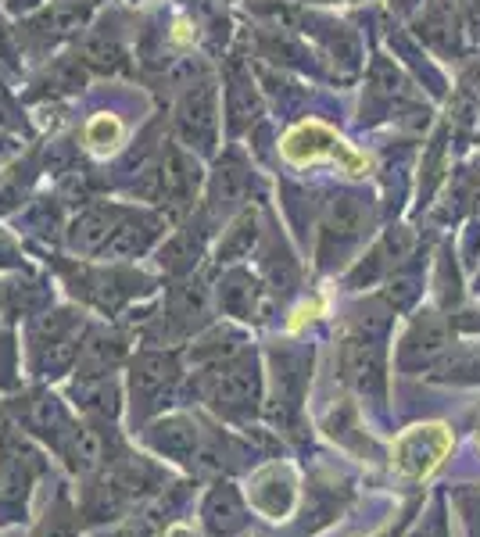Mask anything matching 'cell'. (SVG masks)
<instances>
[{
  "instance_id": "1",
  "label": "cell",
  "mask_w": 480,
  "mask_h": 537,
  "mask_svg": "<svg viewBox=\"0 0 480 537\" xmlns=\"http://www.w3.org/2000/svg\"><path fill=\"white\" fill-rule=\"evenodd\" d=\"M201 391H205V401L215 412H223L230 419H248L255 412L262 380H258L255 362L237 355L208 369L205 380H201Z\"/></svg>"
},
{
  "instance_id": "2",
  "label": "cell",
  "mask_w": 480,
  "mask_h": 537,
  "mask_svg": "<svg viewBox=\"0 0 480 537\" xmlns=\"http://www.w3.org/2000/svg\"><path fill=\"white\" fill-rule=\"evenodd\" d=\"M283 158L294 165H309V162H319V158H337L344 165V172H352V176H366L369 172V158H362L359 151L344 144L337 137L334 129L323 126V122H301L294 126L280 144Z\"/></svg>"
},
{
  "instance_id": "3",
  "label": "cell",
  "mask_w": 480,
  "mask_h": 537,
  "mask_svg": "<svg viewBox=\"0 0 480 537\" xmlns=\"http://www.w3.org/2000/svg\"><path fill=\"white\" fill-rule=\"evenodd\" d=\"M33 341H36V369H40L43 376H61L79 355L83 323H79L72 312L40 316L33 326Z\"/></svg>"
},
{
  "instance_id": "4",
  "label": "cell",
  "mask_w": 480,
  "mask_h": 537,
  "mask_svg": "<svg viewBox=\"0 0 480 537\" xmlns=\"http://www.w3.org/2000/svg\"><path fill=\"white\" fill-rule=\"evenodd\" d=\"M452 452V430L445 423H420V427L405 430L395 441V452H391V462L402 477L409 480H423L427 473L441 466V459Z\"/></svg>"
},
{
  "instance_id": "5",
  "label": "cell",
  "mask_w": 480,
  "mask_h": 537,
  "mask_svg": "<svg viewBox=\"0 0 480 537\" xmlns=\"http://www.w3.org/2000/svg\"><path fill=\"white\" fill-rule=\"evenodd\" d=\"M40 452H36L29 437L15 427L0 430V502L22 505L29 498V487L40 477Z\"/></svg>"
},
{
  "instance_id": "6",
  "label": "cell",
  "mask_w": 480,
  "mask_h": 537,
  "mask_svg": "<svg viewBox=\"0 0 480 537\" xmlns=\"http://www.w3.org/2000/svg\"><path fill=\"white\" fill-rule=\"evenodd\" d=\"M448 351V323L445 316L438 312H423L416 316V323L409 326L402 341V351H398V366L405 373H416V369H427L434 366L438 358H445Z\"/></svg>"
},
{
  "instance_id": "7",
  "label": "cell",
  "mask_w": 480,
  "mask_h": 537,
  "mask_svg": "<svg viewBox=\"0 0 480 537\" xmlns=\"http://www.w3.org/2000/svg\"><path fill=\"white\" fill-rule=\"evenodd\" d=\"M341 373L344 380L369 401H384L387 391V373H384V351L373 341H348L341 348Z\"/></svg>"
},
{
  "instance_id": "8",
  "label": "cell",
  "mask_w": 480,
  "mask_h": 537,
  "mask_svg": "<svg viewBox=\"0 0 480 537\" xmlns=\"http://www.w3.org/2000/svg\"><path fill=\"white\" fill-rule=\"evenodd\" d=\"M176 376H180V366L165 351H144V355L133 358L129 380H133V398L140 401V409H158L165 394L172 391V384H176Z\"/></svg>"
},
{
  "instance_id": "9",
  "label": "cell",
  "mask_w": 480,
  "mask_h": 537,
  "mask_svg": "<svg viewBox=\"0 0 480 537\" xmlns=\"http://www.w3.org/2000/svg\"><path fill=\"white\" fill-rule=\"evenodd\" d=\"M294 495H298L294 473L287 466H280V462H269L266 469H258L248 484V505L262 512V516H269V520L287 516L294 505Z\"/></svg>"
},
{
  "instance_id": "10",
  "label": "cell",
  "mask_w": 480,
  "mask_h": 537,
  "mask_svg": "<svg viewBox=\"0 0 480 537\" xmlns=\"http://www.w3.org/2000/svg\"><path fill=\"white\" fill-rule=\"evenodd\" d=\"M180 137L194 147H212L215 140V90L212 83H198L194 90H187V97L180 101V115H176Z\"/></svg>"
},
{
  "instance_id": "11",
  "label": "cell",
  "mask_w": 480,
  "mask_h": 537,
  "mask_svg": "<svg viewBox=\"0 0 480 537\" xmlns=\"http://www.w3.org/2000/svg\"><path fill=\"white\" fill-rule=\"evenodd\" d=\"M26 427L33 430L36 437H43V441H51V448L61 455L65 448H69L72 437H76L79 423L65 412V405H61L58 398H51V394H36V398L26 405Z\"/></svg>"
},
{
  "instance_id": "12",
  "label": "cell",
  "mask_w": 480,
  "mask_h": 537,
  "mask_svg": "<svg viewBox=\"0 0 480 537\" xmlns=\"http://www.w3.org/2000/svg\"><path fill=\"white\" fill-rule=\"evenodd\" d=\"M147 448L172 462H194L198 459V427L183 416L158 419L147 427Z\"/></svg>"
},
{
  "instance_id": "13",
  "label": "cell",
  "mask_w": 480,
  "mask_h": 537,
  "mask_svg": "<svg viewBox=\"0 0 480 537\" xmlns=\"http://www.w3.org/2000/svg\"><path fill=\"white\" fill-rule=\"evenodd\" d=\"M201 520L212 537H233L248 527V509H244V498H240L237 487L219 484L212 495L205 498V509H201Z\"/></svg>"
},
{
  "instance_id": "14",
  "label": "cell",
  "mask_w": 480,
  "mask_h": 537,
  "mask_svg": "<svg viewBox=\"0 0 480 537\" xmlns=\"http://www.w3.org/2000/svg\"><path fill=\"white\" fill-rule=\"evenodd\" d=\"M122 358H126V341H122L119 333L94 330L90 337H83V344H79V355H76L79 373L76 376H108Z\"/></svg>"
},
{
  "instance_id": "15",
  "label": "cell",
  "mask_w": 480,
  "mask_h": 537,
  "mask_svg": "<svg viewBox=\"0 0 480 537\" xmlns=\"http://www.w3.org/2000/svg\"><path fill=\"white\" fill-rule=\"evenodd\" d=\"M76 405L94 419H115L122 409V391L108 376H79L76 380Z\"/></svg>"
},
{
  "instance_id": "16",
  "label": "cell",
  "mask_w": 480,
  "mask_h": 537,
  "mask_svg": "<svg viewBox=\"0 0 480 537\" xmlns=\"http://www.w3.org/2000/svg\"><path fill=\"white\" fill-rule=\"evenodd\" d=\"M369 208L362 197L355 194H341L330 201L326 208V240H355L362 230H366Z\"/></svg>"
},
{
  "instance_id": "17",
  "label": "cell",
  "mask_w": 480,
  "mask_h": 537,
  "mask_svg": "<svg viewBox=\"0 0 480 537\" xmlns=\"http://www.w3.org/2000/svg\"><path fill=\"white\" fill-rule=\"evenodd\" d=\"M219 305H223L226 316H237V319H258L262 316V290L251 276L244 273H233L219 283Z\"/></svg>"
},
{
  "instance_id": "18",
  "label": "cell",
  "mask_w": 480,
  "mask_h": 537,
  "mask_svg": "<svg viewBox=\"0 0 480 537\" xmlns=\"http://www.w3.org/2000/svg\"><path fill=\"white\" fill-rule=\"evenodd\" d=\"M115 233V222L108 212H83L69 230V248L79 255H97L108 248V240Z\"/></svg>"
},
{
  "instance_id": "19",
  "label": "cell",
  "mask_w": 480,
  "mask_h": 537,
  "mask_svg": "<svg viewBox=\"0 0 480 537\" xmlns=\"http://www.w3.org/2000/svg\"><path fill=\"white\" fill-rule=\"evenodd\" d=\"M237 355H244V337L233 333V330H223V326L212 330V333H205V337L190 348V358L205 369L219 366V362H230V358H237Z\"/></svg>"
},
{
  "instance_id": "20",
  "label": "cell",
  "mask_w": 480,
  "mask_h": 537,
  "mask_svg": "<svg viewBox=\"0 0 480 537\" xmlns=\"http://www.w3.org/2000/svg\"><path fill=\"white\" fill-rule=\"evenodd\" d=\"M158 233V222L151 219H129L122 222V226H115L112 240H108V255L115 258H133V255H144L147 248H151V240H155Z\"/></svg>"
},
{
  "instance_id": "21",
  "label": "cell",
  "mask_w": 480,
  "mask_h": 537,
  "mask_svg": "<svg viewBox=\"0 0 480 537\" xmlns=\"http://www.w3.org/2000/svg\"><path fill=\"white\" fill-rule=\"evenodd\" d=\"M162 183H165V197H169L172 205H187L194 187H198V169L180 151H169L162 162Z\"/></svg>"
},
{
  "instance_id": "22",
  "label": "cell",
  "mask_w": 480,
  "mask_h": 537,
  "mask_svg": "<svg viewBox=\"0 0 480 537\" xmlns=\"http://www.w3.org/2000/svg\"><path fill=\"white\" fill-rule=\"evenodd\" d=\"M83 61L97 72H126V51H122L119 40H112L108 33L86 36Z\"/></svg>"
},
{
  "instance_id": "23",
  "label": "cell",
  "mask_w": 480,
  "mask_h": 537,
  "mask_svg": "<svg viewBox=\"0 0 480 537\" xmlns=\"http://www.w3.org/2000/svg\"><path fill=\"white\" fill-rule=\"evenodd\" d=\"M198 255H201V233L180 230V233H176V237H172L169 244L162 248V265L169 269V273L183 276V273H190V269H194Z\"/></svg>"
},
{
  "instance_id": "24",
  "label": "cell",
  "mask_w": 480,
  "mask_h": 537,
  "mask_svg": "<svg viewBox=\"0 0 480 537\" xmlns=\"http://www.w3.org/2000/svg\"><path fill=\"white\" fill-rule=\"evenodd\" d=\"M255 244H258V219H255V212H244L230 226L223 244H219V262H237V258L251 255Z\"/></svg>"
},
{
  "instance_id": "25",
  "label": "cell",
  "mask_w": 480,
  "mask_h": 537,
  "mask_svg": "<svg viewBox=\"0 0 480 537\" xmlns=\"http://www.w3.org/2000/svg\"><path fill=\"white\" fill-rule=\"evenodd\" d=\"M423 40H427L430 47H438V51H455V43H459V22H455L452 4H438V8L430 11L427 22H423Z\"/></svg>"
},
{
  "instance_id": "26",
  "label": "cell",
  "mask_w": 480,
  "mask_h": 537,
  "mask_svg": "<svg viewBox=\"0 0 480 537\" xmlns=\"http://www.w3.org/2000/svg\"><path fill=\"white\" fill-rule=\"evenodd\" d=\"M86 18H90L86 4H61V8H51L47 15L36 18V29L43 36H69L86 26Z\"/></svg>"
},
{
  "instance_id": "27",
  "label": "cell",
  "mask_w": 480,
  "mask_h": 537,
  "mask_svg": "<svg viewBox=\"0 0 480 537\" xmlns=\"http://www.w3.org/2000/svg\"><path fill=\"white\" fill-rule=\"evenodd\" d=\"M208 312V294L201 283H180L172 290V316L180 326H194L201 323V316Z\"/></svg>"
},
{
  "instance_id": "28",
  "label": "cell",
  "mask_w": 480,
  "mask_h": 537,
  "mask_svg": "<svg viewBox=\"0 0 480 537\" xmlns=\"http://www.w3.org/2000/svg\"><path fill=\"white\" fill-rule=\"evenodd\" d=\"M86 144L94 147L97 154L115 151V147L122 144L119 115H112V111H101V115H94V119H90V126H86Z\"/></svg>"
},
{
  "instance_id": "29",
  "label": "cell",
  "mask_w": 480,
  "mask_h": 537,
  "mask_svg": "<svg viewBox=\"0 0 480 537\" xmlns=\"http://www.w3.org/2000/svg\"><path fill=\"white\" fill-rule=\"evenodd\" d=\"M248 197V172L240 169V165H223L219 176H215V205L233 208L240 205Z\"/></svg>"
},
{
  "instance_id": "30",
  "label": "cell",
  "mask_w": 480,
  "mask_h": 537,
  "mask_svg": "<svg viewBox=\"0 0 480 537\" xmlns=\"http://www.w3.org/2000/svg\"><path fill=\"white\" fill-rule=\"evenodd\" d=\"M355 330H359L362 341H377V337H384L387 326H391V308L380 305V301H366V305L355 312Z\"/></svg>"
},
{
  "instance_id": "31",
  "label": "cell",
  "mask_w": 480,
  "mask_h": 537,
  "mask_svg": "<svg viewBox=\"0 0 480 537\" xmlns=\"http://www.w3.org/2000/svg\"><path fill=\"white\" fill-rule=\"evenodd\" d=\"M255 111H258V104H255V90H251V83H248V79H233V86H230L233 126L244 129L251 119H255Z\"/></svg>"
},
{
  "instance_id": "32",
  "label": "cell",
  "mask_w": 480,
  "mask_h": 537,
  "mask_svg": "<svg viewBox=\"0 0 480 537\" xmlns=\"http://www.w3.org/2000/svg\"><path fill=\"white\" fill-rule=\"evenodd\" d=\"M373 94L380 97V101H395L398 94H402V72L395 69V61H373Z\"/></svg>"
},
{
  "instance_id": "33",
  "label": "cell",
  "mask_w": 480,
  "mask_h": 537,
  "mask_svg": "<svg viewBox=\"0 0 480 537\" xmlns=\"http://www.w3.org/2000/svg\"><path fill=\"white\" fill-rule=\"evenodd\" d=\"M51 79H54V86H61V90H83V86H86L83 61H79V58H61L58 65L51 69Z\"/></svg>"
},
{
  "instance_id": "34",
  "label": "cell",
  "mask_w": 480,
  "mask_h": 537,
  "mask_svg": "<svg viewBox=\"0 0 480 537\" xmlns=\"http://www.w3.org/2000/svg\"><path fill=\"white\" fill-rule=\"evenodd\" d=\"M36 537H76V520H72V512L65 505H58L54 512H47V520L40 523Z\"/></svg>"
},
{
  "instance_id": "35",
  "label": "cell",
  "mask_w": 480,
  "mask_h": 537,
  "mask_svg": "<svg viewBox=\"0 0 480 537\" xmlns=\"http://www.w3.org/2000/svg\"><path fill=\"white\" fill-rule=\"evenodd\" d=\"M133 194L137 197H147V201H155V197L165 194V183H162V165H144L137 172V183H133Z\"/></svg>"
},
{
  "instance_id": "36",
  "label": "cell",
  "mask_w": 480,
  "mask_h": 537,
  "mask_svg": "<svg viewBox=\"0 0 480 537\" xmlns=\"http://www.w3.org/2000/svg\"><path fill=\"white\" fill-rule=\"evenodd\" d=\"M445 380H480V355H459L445 362Z\"/></svg>"
},
{
  "instance_id": "37",
  "label": "cell",
  "mask_w": 480,
  "mask_h": 537,
  "mask_svg": "<svg viewBox=\"0 0 480 537\" xmlns=\"http://www.w3.org/2000/svg\"><path fill=\"white\" fill-rule=\"evenodd\" d=\"M380 273H384V248H377L373 255L366 258V262L355 265L352 276H348V283H352V287H362V283H373V280H377Z\"/></svg>"
},
{
  "instance_id": "38",
  "label": "cell",
  "mask_w": 480,
  "mask_h": 537,
  "mask_svg": "<svg viewBox=\"0 0 480 537\" xmlns=\"http://www.w3.org/2000/svg\"><path fill=\"white\" fill-rule=\"evenodd\" d=\"M384 251L395 258V262H405V258H409V251H412V233L402 230V226H398V230H391V233H387V240H384Z\"/></svg>"
},
{
  "instance_id": "39",
  "label": "cell",
  "mask_w": 480,
  "mask_h": 537,
  "mask_svg": "<svg viewBox=\"0 0 480 537\" xmlns=\"http://www.w3.org/2000/svg\"><path fill=\"white\" fill-rule=\"evenodd\" d=\"M416 294H420V280H416V276L412 273H402L395 280V287H391V301H395V305H412V301H416Z\"/></svg>"
},
{
  "instance_id": "40",
  "label": "cell",
  "mask_w": 480,
  "mask_h": 537,
  "mask_svg": "<svg viewBox=\"0 0 480 537\" xmlns=\"http://www.w3.org/2000/svg\"><path fill=\"white\" fill-rule=\"evenodd\" d=\"M473 115H477V101H473V94H459L452 101V119L459 122V126H470Z\"/></svg>"
},
{
  "instance_id": "41",
  "label": "cell",
  "mask_w": 480,
  "mask_h": 537,
  "mask_svg": "<svg viewBox=\"0 0 480 537\" xmlns=\"http://www.w3.org/2000/svg\"><path fill=\"white\" fill-rule=\"evenodd\" d=\"M0 58L8 61V65H15V51H11V40H8V33H4V26H0Z\"/></svg>"
},
{
  "instance_id": "42",
  "label": "cell",
  "mask_w": 480,
  "mask_h": 537,
  "mask_svg": "<svg viewBox=\"0 0 480 537\" xmlns=\"http://www.w3.org/2000/svg\"><path fill=\"white\" fill-rule=\"evenodd\" d=\"M470 33L480 36V0H473L470 4Z\"/></svg>"
},
{
  "instance_id": "43",
  "label": "cell",
  "mask_w": 480,
  "mask_h": 537,
  "mask_svg": "<svg viewBox=\"0 0 480 537\" xmlns=\"http://www.w3.org/2000/svg\"><path fill=\"white\" fill-rule=\"evenodd\" d=\"M412 537H445V530H441V523H430V527L416 530Z\"/></svg>"
},
{
  "instance_id": "44",
  "label": "cell",
  "mask_w": 480,
  "mask_h": 537,
  "mask_svg": "<svg viewBox=\"0 0 480 537\" xmlns=\"http://www.w3.org/2000/svg\"><path fill=\"white\" fill-rule=\"evenodd\" d=\"M187 22H176V33H172V40H176V43H187L190 40V33H187Z\"/></svg>"
},
{
  "instance_id": "45",
  "label": "cell",
  "mask_w": 480,
  "mask_h": 537,
  "mask_svg": "<svg viewBox=\"0 0 480 537\" xmlns=\"http://www.w3.org/2000/svg\"><path fill=\"white\" fill-rule=\"evenodd\" d=\"M473 90H477V94H480V65H477V69H473Z\"/></svg>"
}]
</instances>
